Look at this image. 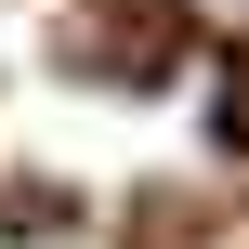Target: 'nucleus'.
Returning a JSON list of instances; mask_svg holds the SVG:
<instances>
[{"instance_id": "nucleus-1", "label": "nucleus", "mask_w": 249, "mask_h": 249, "mask_svg": "<svg viewBox=\"0 0 249 249\" xmlns=\"http://www.w3.org/2000/svg\"><path fill=\"white\" fill-rule=\"evenodd\" d=\"M197 26H210V39H236V53H249V0H197Z\"/></svg>"}]
</instances>
